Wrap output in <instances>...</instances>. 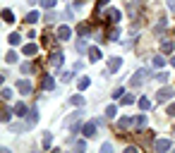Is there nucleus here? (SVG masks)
Here are the masks:
<instances>
[{
  "label": "nucleus",
  "mask_w": 175,
  "mask_h": 153,
  "mask_svg": "<svg viewBox=\"0 0 175 153\" xmlns=\"http://www.w3.org/2000/svg\"><path fill=\"white\" fill-rule=\"evenodd\" d=\"M147 79H149V70H139V72L134 74V77H132L129 86H132V89H137V86H142V84H144Z\"/></svg>",
  "instance_id": "obj_1"
},
{
  "label": "nucleus",
  "mask_w": 175,
  "mask_h": 153,
  "mask_svg": "<svg viewBox=\"0 0 175 153\" xmlns=\"http://www.w3.org/2000/svg\"><path fill=\"white\" fill-rule=\"evenodd\" d=\"M96 129H98V122L94 120V122H86V125H84L82 134L86 136V139H91V136H96Z\"/></svg>",
  "instance_id": "obj_2"
},
{
  "label": "nucleus",
  "mask_w": 175,
  "mask_h": 153,
  "mask_svg": "<svg viewBox=\"0 0 175 153\" xmlns=\"http://www.w3.org/2000/svg\"><path fill=\"white\" fill-rule=\"evenodd\" d=\"M170 96H175V91H173V89H161V91L156 93V100H158V103H163V100H168Z\"/></svg>",
  "instance_id": "obj_3"
},
{
  "label": "nucleus",
  "mask_w": 175,
  "mask_h": 153,
  "mask_svg": "<svg viewBox=\"0 0 175 153\" xmlns=\"http://www.w3.org/2000/svg\"><path fill=\"white\" fill-rule=\"evenodd\" d=\"M17 91H19V93H24V96H27L29 91H31V81H27V79L17 81Z\"/></svg>",
  "instance_id": "obj_4"
},
{
  "label": "nucleus",
  "mask_w": 175,
  "mask_h": 153,
  "mask_svg": "<svg viewBox=\"0 0 175 153\" xmlns=\"http://www.w3.org/2000/svg\"><path fill=\"white\" fill-rule=\"evenodd\" d=\"M173 146V141H168V139H161V141H156L154 144V151H168Z\"/></svg>",
  "instance_id": "obj_5"
},
{
  "label": "nucleus",
  "mask_w": 175,
  "mask_h": 153,
  "mask_svg": "<svg viewBox=\"0 0 175 153\" xmlns=\"http://www.w3.org/2000/svg\"><path fill=\"white\" fill-rule=\"evenodd\" d=\"M63 65V53H53L50 55V67H60Z\"/></svg>",
  "instance_id": "obj_6"
},
{
  "label": "nucleus",
  "mask_w": 175,
  "mask_h": 153,
  "mask_svg": "<svg viewBox=\"0 0 175 153\" xmlns=\"http://www.w3.org/2000/svg\"><path fill=\"white\" fill-rule=\"evenodd\" d=\"M106 17H108V22H120V10H108V12H106Z\"/></svg>",
  "instance_id": "obj_7"
},
{
  "label": "nucleus",
  "mask_w": 175,
  "mask_h": 153,
  "mask_svg": "<svg viewBox=\"0 0 175 153\" xmlns=\"http://www.w3.org/2000/svg\"><path fill=\"white\" fill-rule=\"evenodd\" d=\"M120 65H122V60H120V57H111V62H108V70H111V72H115V70H120Z\"/></svg>",
  "instance_id": "obj_8"
},
{
  "label": "nucleus",
  "mask_w": 175,
  "mask_h": 153,
  "mask_svg": "<svg viewBox=\"0 0 175 153\" xmlns=\"http://www.w3.org/2000/svg\"><path fill=\"white\" fill-rule=\"evenodd\" d=\"M89 60H91V62L101 60V50H98V48H89Z\"/></svg>",
  "instance_id": "obj_9"
},
{
  "label": "nucleus",
  "mask_w": 175,
  "mask_h": 153,
  "mask_svg": "<svg viewBox=\"0 0 175 153\" xmlns=\"http://www.w3.org/2000/svg\"><path fill=\"white\" fill-rule=\"evenodd\" d=\"M27 127H29V125H22V122H15V125H10V132H12V134H17V132H24Z\"/></svg>",
  "instance_id": "obj_10"
},
{
  "label": "nucleus",
  "mask_w": 175,
  "mask_h": 153,
  "mask_svg": "<svg viewBox=\"0 0 175 153\" xmlns=\"http://www.w3.org/2000/svg\"><path fill=\"white\" fill-rule=\"evenodd\" d=\"M15 113H17V117H24L27 115V105H24V103H17V105H15Z\"/></svg>",
  "instance_id": "obj_11"
},
{
  "label": "nucleus",
  "mask_w": 175,
  "mask_h": 153,
  "mask_svg": "<svg viewBox=\"0 0 175 153\" xmlns=\"http://www.w3.org/2000/svg\"><path fill=\"white\" fill-rule=\"evenodd\" d=\"M41 86H43V89H53V86H55V81H53V77H43V81H41Z\"/></svg>",
  "instance_id": "obj_12"
},
{
  "label": "nucleus",
  "mask_w": 175,
  "mask_h": 153,
  "mask_svg": "<svg viewBox=\"0 0 175 153\" xmlns=\"http://www.w3.org/2000/svg\"><path fill=\"white\" fill-rule=\"evenodd\" d=\"M36 117H38V110H31V113H29V117H27V125L31 127L34 122H36Z\"/></svg>",
  "instance_id": "obj_13"
},
{
  "label": "nucleus",
  "mask_w": 175,
  "mask_h": 153,
  "mask_svg": "<svg viewBox=\"0 0 175 153\" xmlns=\"http://www.w3.org/2000/svg\"><path fill=\"white\" fill-rule=\"evenodd\" d=\"M36 50H38V48H36V45H34V43L24 45V55H34V53H36Z\"/></svg>",
  "instance_id": "obj_14"
},
{
  "label": "nucleus",
  "mask_w": 175,
  "mask_h": 153,
  "mask_svg": "<svg viewBox=\"0 0 175 153\" xmlns=\"http://www.w3.org/2000/svg\"><path fill=\"white\" fill-rule=\"evenodd\" d=\"M58 36H60V38L65 41V38L70 36V29H67V27H60V29H58Z\"/></svg>",
  "instance_id": "obj_15"
},
{
  "label": "nucleus",
  "mask_w": 175,
  "mask_h": 153,
  "mask_svg": "<svg viewBox=\"0 0 175 153\" xmlns=\"http://www.w3.org/2000/svg\"><path fill=\"white\" fill-rule=\"evenodd\" d=\"M106 115H108V117L113 120V117L118 115V108H115V105H108V108H106Z\"/></svg>",
  "instance_id": "obj_16"
},
{
  "label": "nucleus",
  "mask_w": 175,
  "mask_h": 153,
  "mask_svg": "<svg viewBox=\"0 0 175 153\" xmlns=\"http://www.w3.org/2000/svg\"><path fill=\"white\" fill-rule=\"evenodd\" d=\"M77 34H79V36H86V34H89V27H86V24H79V27H77Z\"/></svg>",
  "instance_id": "obj_17"
},
{
  "label": "nucleus",
  "mask_w": 175,
  "mask_h": 153,
  "mask_svg": "<svg viewBox=\"0 0 175 153\" xmlns=\"http://www.w3.org/2000/svg\"><path fill=\"white\" fill-rule=\"evenodd\" d=\"M132 122H134V117H122V120H120V127H129Z\"/></svg>",
  "instance_id": "obj_18"
},
{
  "label": "nucleus",
  "mask_w": 175,
  "mask_h": 153,
  "mask_svg": "<svg viewBox=\"0 0 175 153\" xmlns=\"http://www.w3.org/2000/svg\"><path fill=\"white\" fill-rule=\"evenodd\" d=\"M154 65H156V67H163V65H166L163 55H156V57H154Z\"/></svg>",
  "instance_id": "obj_19"
},
{
  "label": "nucleus",
  "mask_w": 175,
  "mask_h": 153,
  "mask_svg": "<svg viewBox=\"0 0 175 153\" xmlns=\"http://www.w3.org/2000/svg\"><path fill=\"white\" fill-rule=\"evenodd\" d=\"M27 22H29V24H36V22H38V12H31V15L27 17Z\"/></svg>",
  "instance_id": "obj_20"
},
{
  "label": "nucleus",
  "mask_w": 175,
  "mask_h": 153,
  "mask_svg": "<svg viewBox=\"0 0 175 153\" xmlns=\"http://www.w3.org/2000/svg\"><path fill=\"white\" fill-rule=\"evenodd\" d=\"M50 141H53V136H50V132H46V134H43V146H50Z\"/></svg>",
  "instance_id": "obj_21"
},
{
  "label": "nucleus",
  "mask_w": 175,
  "mask_h": 153,
  "mask_svg": "<svg viewBox=\"0 0 175 153\" xmlns=\"http://www.w3.org/2000/svg\"><path fill=\"white\" fill-rule=\"evenodd\" d=\"M149 105H151V100H149V98H142V100H139V108H142V110H147Z\"/></svg>",
  "instance_id": "obj_22"
},
{
  "label": "nucleus",
  "mask_w": 175,
  "mask_h": 153,
  "mask_svg": "<svg viewBox=\"0 0 175 153\" xmlns=\"http://www.w3.org/2000/svg\"><path fill=\"white\" fill-rule=\"evenodd\" d=\"M89 84H91V81H89V79H86V77H82V79H79V89H86V86H89Z\"/></svg>",
  "instance_id": "obj_23"
},
{
  "label": "nucleus",
  "mask_w": 175,
  "mask_h": 153,
  "mask_svg": "<svg viewBox=\"0 0 175 153\" xmlns=\"http://www.w3.org/2000/svg\"><path fill=\"white\" fill-rule=\"evenodd\" d=\"M156 79L161 81V84H166V81H168V74H166V72H158V74H156Z\"/></svg>",
  "instance_id": "obj_24"
},
{
  "label": "nucleus",
  "mask_w": 175,
  "mask_h": 153,
  "mask_svg": "<svg viewBox=\"0 0 175 153\" xmlns=\"http://www.w3.org/2000/svg\"><path fill=\"white\" fill-rule=\"evenodd\" d=\"M19 38H22L19 34H12V36H10V43H12V45H17V43H19Z\"/></svg>",
  "instance_id": "obj_25"
},
{
  "label": "nucleus",
  "mask_w": 175,
  "mask_h": 153,
  "mask_svg": "<svg viewBox=\"0 0 175 153\" xmlns=\"http://www.w3.org/2000/svg\"><path fill=\"white\" fill-rule=\"evenodd\" d=\"M2 17H5V22H15V19H12V12H10V10H5V12H2Z\"/></svg>",
  "instance_id": "obj_26"
},
{
  "label": "nucleus",
  "mask_w": 175,
  "mask_h": 153,
  "mask_svg": "<svg viewBox=\"0 0 175 153\" xmlns=\"http://www.w3.org/2000/svg\"><path fill=\"white\" fill-rule=\"evenodd\" d=\"M46 22H55V12H53V10L46 12Z\"/></svg>",
  "instance_id": "obj_27"
},
{
  "label": "nucleus",
  "mask_w": 175,
  "mask_h": 153,
  "mask_svg": "<svg viewBox=\"0 0 175 153\" xmlns=\"http://www.w3.org/2000/svg\"><path fill=\"white\" fill-rule=\"evenodd\" d=\"M77 50H79V53H84V50H86V43H84V41H77Z\"/></svg>",
  "instance_id": "obj_28"
},
{
  "label": "nucleus",
  "mask_w": 175,
  "mask_h": 153,
  "mask_svg": "<svg viewBox=\"0 0 175 153\" xmlns=\"http://www.w3.org/2000/svg\"><path fill=\"white\" fill-rule=\"evenodd\" d=\"M144 125H147V117L139 115V117H137V127H144Z\"/></svg>",
  "instance_id": "obj_29"
},
{
  "label": "nucleus",
  "mask_w": 175,
  "mask_h": 153,
  "mask_svg": "<svg viewBox=\"0 0 175 153\" xmlns=\"http://www.w3.org/2000/svg\"><path fill=\"white\" fill-rule=\"evenodd\" d=\"M2 98L10 100V98H12V91H10V89H2Z\"/></svg>",
  "instance_id": "obj_30"
},
{
  "label": "nucleus",
  "mask_w": 175,
  "mask_h": 153,
  "mask_svg": "<svg viewBox=\"0 0 175 153\" xmlns=\"http://www.w3.org/2000/svg\"><path fill=\"white\" fill-rule=\"evenodd\" d=\"M72 103H74V105H82L84 98H82V96H72Z\"/></svg>",
  "instance_id": "obj_31"
},
{
  "label": "nucleus",
  "mask_w": 175,
  "mask_h": 153,
  "mask_svg": "<svg viewBox=\"0 0 175 153\" xmlns=\"http://www.w3.org/2000/svg\"><path fill=\"white\" fill-rule=\"evenodd\" d=\"M41 5H43L46 10H50V7H53V0H41Z\"/></svg>",
  "instance_id": "obj_32"
},
{
  "label": "nucleus",
  "mask_w": 175,
  "mask_h": 153,
  "mask_svg": "<svg viewBox=\"0 0 175 153\" xmlns=\"http://www.w3.org/2000/svg\"><path fill=\"white\" fill-rule=\"evenodd\" d=\"M161 48H163V50H173V43H170V41H163V45H161Z\"/></svg>",
  "instance_id": "obj_33"
},
{
  "label": "nucleus",
  "mask_w": 175,
  "mask_h": 153,
  "mask_svg": "<svg viewBox=\"0 0 175 153\" xmlns=\"http://www.w3.org/2000/svg\"><path fill=\"white\" fill-rule=\"evenodd\" d=\"M22 72H24V74H29V72H31V65H27V62H24V65H22Z\"/></svg>",
  "instance_id": "obj_34"
},
{
  "label": "nucleus",
  "mask_w": 175,
  "mask_h": 153,
  "mask_svg": "<svg viewBox=\"0 0 175 153\" xmlns=\"http://www.w3.org/2000/svg\"><path fill=\"white\" fill-rule=\"evenodd\" d=\"M10 117H12V115H10V110H5V113H2V122H10Z\"/></svg>",
  "instance_id": "obj_35"
},
{
  "label": "nucleus",
  "mask_w": 175,
  "mask_h": 153,
  "mask_svg": "<svg viewBox=\"0 0 175 153\" xmlns=\"http://www.w3.org/2000/svg\"><path fill=\"white\" fill-rule=\"evenodd\" d=\"M168 115H175V105H170V108H168Z\"/></svg>",
  "instance_id": "obj_36"
},
{
  "label": "nucleus",
  "mask_w": 175,
  "mask_h": 153,
  "mask_svg": "<svg viewBox=\"0 0 175 153\" xmlns=\"http://www.w3.org/2000/svg\"><path fill=\"white\" fill-rule=\"evenodd\" d=\"M168 7H170V10L175 12V0H170V2H168Z\"/></svg>",
  "instance_id": "obj_37"
},
{
  "label": "nucleus",
  "mask_w": 175,
  "mask_h": 153,
  "mask_svg": "<svg viewBox=\"0 0 175 153\" xmlns=\"http://www.w3.org/2000/svg\"><path fill=\"white\" fill-rule=\"evenodd\" d=\"M103 5H108V0H98V7H103Z\"/></svg>",
  "instance_id": "obj_38"
},
{
  "label": "nucleus",
  "mask_w": 175,
  "mask_h": 153,
  "mask_svg": "<svg viewBox=\"0 0 175 153\" xmlns=\"http://www.w3.org/2000/svg\"><path fill=\"white\" fill-rule=\"evenodd\" d=\"M173 67H175V57H173Z\"/></svg>",
  "instance_id": "obj_39"
}]
</instances>
